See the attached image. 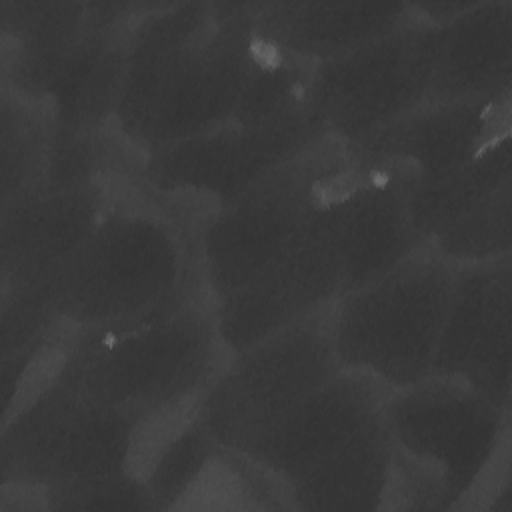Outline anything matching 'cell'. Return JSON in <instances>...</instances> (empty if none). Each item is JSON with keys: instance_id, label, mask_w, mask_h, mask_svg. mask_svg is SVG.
<instances>
[{"instance_id": "8", "label": "cell", "mask_w": 512, "mask_h": 512, "mask_svg": "<svg viewBox=\"0 0 512 512\" xmlns=\"http://www.w3.org/2000/svg\"><path fill=\"white\" fill-rule=\"evenodd\" d=\"M390 392L366 374L340 368L236 454L246 456L288 490L372 426L382 416Z\"/></svg>"}, {"instance_id": "11", "label": "cell", "mask_w": 512, "mask_h": 512, "mask_svg": "<svg viewBox=\"0 0 512 512\" xmlns=\"http://www.w3.org/2000/svg\"><path fill=\"white\" fill-rule=\"evenodd\" d=\"M510 2H480L442 24L428 102L478 100L510 66Z\"/></svg>"}, {"instance_id": "12", "label": "cell", "mask_w": 512, "mask_h": 512, "mask_svg": "<svg viewBox=\"0 0 512 512\" xmlns=\"http://www.w3.org/2000/svg\"><path fill=\"white\" fill-rule=\"evenodd\" d=\"M392 472L390 442L382 416L334 456L288 486L296 508L366 510L384 508Z\"/></svg>"}, {"instance_id": "4", "label": "cell", "mask_w": 512, "mask_h": 512, "mask_svg": "<svg viewBox=\"0 0 512 512\" xmlns=\"http://www.w3.org/2000/svg\"><path fill=\"white\" fill-rule=\"evenodd\" d=\"M182 250L168 222L148 210L102 218L52 290L56 312L108 328L168 310L178 294Z\"/></svg>"}, {"instance_id": "1", "label": "cell", "mask_w": 512, "mask_h": 512, "mask_svg": "<svg viewBox=\"0 0 512 512\" xmlns=\"http://www.w3.org/2000/svg\"><path fill=\"white\" fill-rule=\"evenodd\" d=\"M500 406L470 386L428 376L392 390L382 406L392 472L386 498H410V506H448L466 496L498 458Z\"/></svg>"}, {"instance_id": "10", "label": "cell", "mask_w": 512, "mask_h": 512, "mask_svg": "<svg viewBox=\"0 0 512 512\" xmlns=\"http://www.w3.org/2000/svg\"><path fill=\"white\" fill-rule=\"evenodd\" d=\"M256 16L260 34L300 58H334L392 34L412 16L394 2H288Z\"/></svg>"}, {"instance_id": "6", "label": "cell", "mask_w": 512, "mask_h": 512, "mask_svg": "<svg viewBox=\"0 0 512 512\" xmlns=\"http://www.w3.org/2000/svg\"><path fill=\"white\" fill-rule=\"evenodd\" d=\"M442 24L414 16L388 36L318 62L308 108L322 126L362 142L428 100Z\"/></svg>"}, {"instance_id": "2", "label": "cell", "mask_w": 512, "mask_h": 512, "mask_svg": "<svg viewBox=\"0 0 512 512\" xmlns=\"http://www.w3.org/2000/svg\"><path fill=\"white\" fill-rule=\"evenodd\" d=\"M456 268L432 246L416 248L378 280L342 294L328 330L342 370L390 390L430 376Z\"/></svg>"}, {"instance_id": "7", "label": "cell", "mask_w": 512, "mask_h": 512, "mask_svg": "<svg viewBox=\"0 0 512 512\" xmlns=\"http://www.w3.org/2000/svg\"><path fill=\"white\" fill-rule=\"evenodd\" d=\"M304 154L224 204L202 238L204 278L216 298L236 294L264 276L300 234L318 204L328 166Z\"/></svg>"}, {"instance_id": "5", "label": "cell", "mask_w": 512, "mask_h": 512, "mask_svg": "<svg viewBox=\"0 0 512 512\" xmlns=\"http://www.w3.org/2000/svg\"><path fill=\"white\" fill-rule=\"evenodd\" d=\"M338 370L328 314H314L234 354L220 378L206 388L198 420L220 448L242 452Z\"/></svg>"}, {"instance_id": "9", "label": "cell", "mask_w": 512, "mask_h": 512, "mask_svg": "<svg viewBox=\"0 0 512 512\" xmlns=\"http://www.w3.org/2000/svg\"><path fill=\"white\" fill-rule=\"evenodd\" d=\"M510 274L502 262L466 264L454 284L430 376L458 380L496 406L508 408Z\"/></svg>"}, {"instance_id": "3", "label": "cell", "mask_w": 512, "mask_h": 512, "mask_svg": "<svg viewBox=\"0 0 512 512\" xmlns=\"http://www.w3.org/2000/svg\"><path fill=\"white\" fill-rule=\"evenodd\" d=\"M100 330L98 342L66 356L62 368L88 400L140 420L198 400L208 388L220 342L214 320L196 306Z\"/></svg>"}]
</instances>
